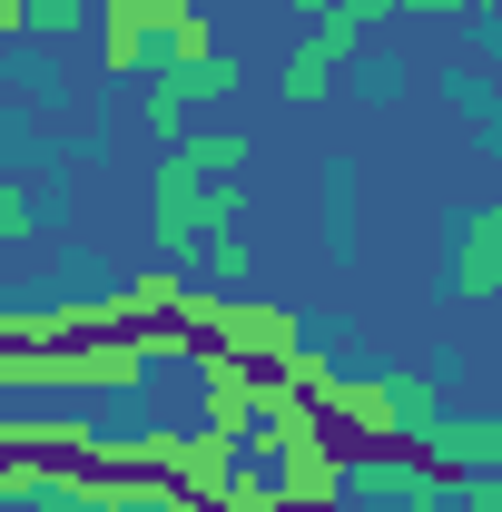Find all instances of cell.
<instances>
[{"instance_id": "5bb4252c", "label": "cell", "mask_w": 502, "mask_h": 512, "mask_svg": "<svg viewBox=\"0 0 502 512\" xmlns=\"http://www.w3.org/2000/svg\"><path fill=\"white\" fill-rule=\"evenodd\" d=\"M138 119L158 128V138H188V128H197V99H188V69H168V79H148V89H138Z\"/></svg>"}, {"instance_id": "ac0fdd59", "label": "cell", "mask_w": 502, "mask_h": 512, "mask_svg": "<svg viewBox=\"0 0 502 512\" xmlns=\"http://www.w3.org/2000/svg\"><path fill=\"white\" fill-rule=\"evenodd\" d=\"M20 10H30V30H40V40H79L99 0H20Z\"/></svg>"}, {"instance_id": "9a60e30c", "label": "cell", "mask_w": 502, "mask_h": 512, "mask_svg": "<svg viewBox=\"0 0 502 512\" xmlns=\"http://www.w3.org/2000/svg\"><path fill=\"white\" fill-rule=\"evenodd\" d=\"M384 375H394V404H404V444H414L434 414H453V404H443V375H434V365H384Z\"/></svg>"}, {"instance_id": "ffe728a7", "label": "cell", "mask_w": 502, "mask_h": 512, "mask_svg": "<svg viewBox=\"0 0 502 512\" xmlns=\"http://www.w3.org/2000/svg\"><path fill=\"white\" fill-rule=\"evenodd\" d=\"M443 512H502V473H463V483H453V503Z\"/></svg>"}, {"instance_id": "7a4b0ae2", "label": "cell", "mask_w": 502, "mask_h": 512, "mask_svg": "<svg viewBox=\"0 0 502 512\" xmlns=\"http://www.w3.org/2000/svg\"><path fill=\"white\" fill-rule=\"evenodd\" d=\"M237 207H247V178H178V168H158V178H148V237H158V266H188L197 237L237 227Z\"/></svg>"}, {"instance_id": "2e32d148", "label": "cell", "mask_w": 502, "mask_h": 512, "mask_svg": "<svg viewBox=\"0 0 502 512\" xmlns=\"http://www.w3.org/2000/svg\"><path fill=\"white\" fill-rule=\"evenodd\" d=\"M50 227V197L30 188V178H0V247H30Z\"/></svg>"}, {"instance_id": "6da1fadb", "label": "cell", "mask_w": 502, "mask_h": 512, "mask_svg": "<svg viewBox=\"0 0 502 512\" xmlns=\"http://www.w3.org/2000/svg\"><path fill=\"white\" fill-rule=\"evenodd\" d=\"M178 325H188L197 345H227V355L266 365V375L306 355V325L286 316V306H266V296H217V286H188V296H178Z\"/></svg>"}, {"instance_id": "ba28073f", "label": "cell", "mask_w": 502, "mask_h": 512, "mask_svg": "<svg viewBox=\"0 0 502 512\" xmlns=\"http://www.w3.org/2000/svg\"><path fill=\"white\" fill-rule=\"evenodd\" d=\"M414 453L434 463V473H502V414H434L424 434H414Z\"/></svg>"}, {"instance_id": "4fadbf2b", "label": "cell", "mask_w": 502, "mask_h": 512, "mask_svg": "<svg viewBox=\"0 0 502 512\" xmlns=\"http://www.w3.org/2000/svg\"><path fill=\"white\" fill-rule=\"evenodd\" d=\"M158 60H168V69H207V60H217V20H207V0H188V10L158 30Z\"/></svg>"}, {"instance_id": "30bf717a", "label": "cell", "mask_w": 502, "mask_h": 512, "mask_svg": "<svg viewBox=\"0 0 502 512\" xmlns=\"http://www.w3.org/2000/svg\"><path fill=\"white\" fill-rule=\"evenodd\" d=\"M237 463H247V453L227 444V434H207V424H197V434H178V453H168V483H178L188 503H217Z\"/></svg>"}, {"instance_id": "e0dca14e", "label": "cell", "mask_w": 502, "mask_h": 512, "mask_svg": "<svg viewBox=\"0 0 502 512\" xmlns=\"http://www.w3.org/2000/svg\"><path fill=\"white\" fill-rule=\"evenodd\" d=\"M207 512H286V493H276V463H237V473H227V493H217Z\"/></svg>"}, {"instance_id": "52a82bcc", "label": "cell", "mask_w": 502, "mask_h": 512, "mask_svg": "<svg viewBox=\"0 0 502 512\" xmlns=\"http://www.w3.org/2000/svg\"><path fill=\"white\" fill-rule=\"evenodd\" d=\"M335 424H325V404L315 394H296L286 375H266V394H256V424H247V444L266 453V463H286V453H306V444H325Z\"/></svg>"}, {"instance_id": "7c38bea8", "label": "cell", "mask_w": 502, "mask_h": 512, "mask_svg": "<svg viewBox=\"0 0 502 512\" xmlns=\"http://www.w3.org/2000/svg\"><path fill=\"white\" fill-rule=\"evenodd\" d=\"M188 266H207V286H217V296H247L256 247L237 237V227H217V237H197V247H188Z\"/></svg>"}, {"instance_id": "277c9868", "label": "cell", "mask_w": 502, "mask_h": 512, "mask_svg": "<svg viewBox=\"0 0 502 512\" xmlns=\"http://www.w3.org/2000/svg\"><path fill=\"white\" fill-rule=\"evenodd\" d=\"M188 365H197V424H207V434H227V444H247L256 394H266V365L227 355V345H197Z\"/></svg>"}, {"instance_id": "8992f818", "label": "cell", "mask_w": 502, "mask_h": 512, "mask_svg": "<svg viewBox=\"0 0 502 512\" xmlns=\"http://www.w3.org/2000/svg\"><path fill=\"white\" fill-rule=\"evenodd\" d=\"M443 296H463V306L502 296V197H483V207L453 227V256H443Z\"/></svg>"}, {"instance_id": "5b68a950", "label": "cell", "mask_w": 502, "mask_h": 512, "mask_svg": "<svg viewBox=\"0 0 502 512\" xmlns=\"http://www.w3.org/2000/svg\"><path fill=\"white\" fill-rule=\"evenodd\" d=\"M315 404H325V424H345V434H355V453H394L404 444V404H394V375H345V365H335V384H325V394H315Z\"/></svg>"}, {"instance_id": "9c48e42d", "label": "cell", "mask_w": 502, "mask_h": 512, "mask_svg": "<svg viewBox=\"0 0 502 512\" xmlns=\"http://www.w3.org/2000/svg\"><path fill=\"white\" fill-rule=\"evenodd\" d=\"M345 483H355V453L335 444V434L276 463V493H286V512H335V503H345Z\"/></svg>"}, {"instance_id": "44dd1931", "label": "cell", "mask_w": 502, "mask_h": 512, "mask_svg": "<svg viewBox=\"0 0 502 512\" xmlns=\"http://www.w3.org/2000/svg\"><path fill=\"white\" fill-rule=\"evenodd\" d=\"M394 10H424V20H453L463 0H394Z\"/></svg>"}, {"instance_id": "8fae6325", "label": "cell", "mask_w": 502, "mask_h": 512, "mask_svg": "<svg viewBox=\"0 0 502 512\" xmlns=\"http://www.w3.org/2000/svg\"><path fill=\"white\" fill-rule=\"evenodd\" d=\"M158 168H178V178H237L247 168V138L237 128H188V138H168Z\"/></svg>"}, {"instance_id": "3957f363", "label": "cell", "mask_w": 502, "mask_h": 512, "mask_svg": "<svg viewBox=\"0 0 502 512\" xmlns=\"http://www.w3.org/2000/svg\"><path fill=\"white\" fill-rule=\"evenodd\" d=\"M178 10H188V0H99V10H89L99 69H109V79H138V69L158 60V30H168Z\"/></svg>"}, {"instance_id": "7402d4cb", "label": "cell", "mask_w": 502, "mask_h": 512, "mask_svg": "<svg viewBox=\"0 0 502 512\" xmlns=\"http://www.w3.org/2000/svg\"><path fill=\"white\" fill-rule=\"evenodd\" d=\"M286 10H296V20H315V10H325V0H286Z\"/></svg>"}, {"instance_id": "603a6c76", "label": "cell", "mask_w": 502, "mask_h": 512, "mask_svg": "<svg viewBox=\"0 0 502 512\" xmlns=\"http://www.w3.org/2000/svg\"><path fill=\"white\" fill-rule=\"evenodd\" d=\"M463 10H502V0H463Z\"/></svg>"}, {"instance_id": "d6986e66", "label": "cell", "mask_w": 502, "mask_h": 512, "mask_svg": "<svg viewBox=\"0 0 502 512\" xmlns=\"http://www.w3.org/2000/svg\"><path fill=\"white\" fill-rule=\"evenodd\" d=\"M237 89H247V69L227 60V50H217L207 69H188V99H237Z\"/></svg>"}]
</instances>
